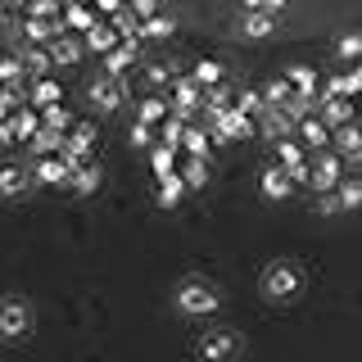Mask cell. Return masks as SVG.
<instances>
[{
	"label": "cell",
	"mask_w": 362,
	"mask_h": 362,
	"mask_svg": "<svg viewBox=\"0 0 362 362\" xmlns=\"http://www.w3.org/2000/svg\"><path fill=\"white\" fill-rule=\"evenodd\" d=\"M177 308L186 317H213L222 308V290L213 286V281H204V276H190V281L177 286Z\"/></svg>",
	"instance_id": "cell-1"
},
{
	"label": "cell",
	"mask_w": 362,
	"mask_h": 362,
	"mask_svg": "<svg viewBox=\"0 0 362 362\" xmlns=\"http://www.w3.org/2000/svg\"><path fill=\"white\" fill-rule=\"evenodd\" d=\"M258 290H263L267 303H294L299 290H303V276H299V267H290V263H272L263 272V281H258Z\"/></svg>",
	"instance_id": "cell-2"
},
{
	"label": "cell",
	"mask_w": 362,
	"mask_h": 362,
	"mask_svg": "<svg viewBox=\"0 0 362 362\" xmlns=\"http://www.w3.org/2000/svg\"><path fill=\"white\" fill-rule=\"evenodd\" d=\"M86 105L95 113H105V118H113V113L127 105V82H122V77H109V73H95L86 82Z\"/></svg>",
	"instance_id": "cell-3"
},
{
	"label": "cell",
	"mask_w": 362,
	"mask_h": 362,
	"mask_svg": "<svg viewBox=\"0 0 362 362\" xmlns=\"http://www.w3.org/2000/svg\"><path fill=\"white\" fill-rule=\"evenodd\" d=\"M349 177V168H344V154L335 150H313V181H308V190L313 195H331V190H339V181Z\"/></svg>",
	"instance_id": "cell-4"
},
{
	"label": "cell",
	"mask_w": 362,
	"mask_h": 362,
	"mask_svg": "<svg viewBox=\"0 0 362 362\" xmlns=\"http://www.w3.org/2000/svg\"><path fill=\"white\" fill-rule=\"evenodd\" d=\"M45 127V118H41V109L37 105H23L18 113H9V118H0V141L9 145V150H23V145L32 141Z\"/></svg>",
	"instance_id": "cell-5"
},
{
	"label": "cell",
	"mask_w": 362,
	"mask_h": 362,
	"mask_svg": "<svg viewBox=\"0 0 362 362\" xmlns=\"http://www.w3.org/2000/svg\"><path fill=\"white\" fill-rule=\"evenodd\" d=\"M204 90L209 86H199L195 73H177V82H173V113L177 118H186V122L199 118L204 113Z\"/></svg>",
	"instance_id": "cell-6"
},
{
	"label": "cell",
	"mask_w": 362,
	"mask_h": 362,
	"mask_svg": "<svg viewBox=\"0 0 362 362\" xmlns=\"http://www.w3.org/2000/svg\"><path fill=\"white\" fill-rule=\"evenodd\" d=\"M32 331V303L23 299V294H9L5 303H0V339H23Z\"/></svg>",
	"instance_id": "cell-7"
},
{
	"label": "cell",
	"mask_w": 362,
	"mask_h": 362,
	"mask_svg": "<svg viewBox=\"0 0 362 362\" xmlns=\"http://www.w3.org/2000/svg\"><path fill=\"white\" fill-rule=\"evenodd\" d=\"M245 349L240 331H231V326H218V331H209L199 339V358L204 362H235V354Z\"/></svg>",
	"instance_id": "cell-8"
},
{
	"label": "cell",
	"mask_w": 362,
	"mask_h": 362,
	"mask_svg": "<svg viewBox=\"0 0 362 362\" xmlns=\"http://www.w3.org/2000/svg\"><path fill=\"white\" fill-rule=\"evenodd\" d=\"M73 173H77V168L68 163L64 154L32 158V177H37V186H59V190H68V186H73Z\"/></svg>",
	"instance_id": "cell-9"
},
{
	"label": "cell",
	"mask_w": 362,
	"mask_h": 362,
	"mask_svg": "<svg viewBox=\"0 0 362 362\" xmlns=\"http://www.w3.org/2000/svg\"><path fill=\"white\" fill-rule=\"evenodd\" d=\"M95 122H77V127L73 132H68V141H64V158H68V163H73V168H82V163H90V158H95Z\"/></svg>",
	"instance_id": "cell-10"
},
{
	"label": "cell",
	"mask_w": 362,
	"mask_h": 362,
	"mask_svg": "<svg viewBox=\"0 0 362 362\" xmlns=\"http://www.w3.org/2000/svg\"><path fill=\"white\" fill-rule=\"evenodd\" d=\"M32 186H37V177H32V163H18V158H9L5 173H0V195H5V199H23Z\"/></svg>",
	"instance_id": "cell-11"
},
{
	"label": "cell",
	"mask_w": 362,
	"mask_h": 362,
	"mask_svg": "<svg viewBox=\"0 0 362 362\" xmlns=\"http://www.w3.org/2000/svg\"><path fill=\"white\" fill-rule=\"evenodd\" d=\"M294 186H299V181H294L290 168H281L276 158H272V163L263 168V177H258V190H263V199H272V204H276V199H290Z\"/></svg>",
	"instance_id": "cell-12"
},
{
	"label": "cell",
	"mask_w": 362,
	"mask_h": 362,
	"mask_svg": "<svg viewBox=\"0 0 362 362\" xmlns=\"http://www.w3.org/2000/svg\"><path fill=\"white\" fill-rule=\"evenodd\" d=\"M154 181H158V186H154V204H158V209H177V204L190 195V181H186V173H181V168H177V173L154 177Z\"/></svg>",
	"instance_id": "cell-13"
},
{
	"label": "cell",
	"mask_w": 362,
	"mask_h": 362,
	"mask_svg": "<svg viewBox=\"0 0 362 362\" xmlns=\"http://www.w3.org/2000/svg\"><path fill=\"white\" fill-rule=\"evenodd\" d=\"M136 59H141V37H127L118 45V50H109L105 54V68L100 73H109V77H127L132 68H136Z\"/></svg>",
	"instance_id": "cell-14"
},
{
	"label": "cell",
	"mask_w": 362,
	"mask_h": 362,
	"mask_svg": "<svg viewBox=\"0 0 362 362\" xmlns=\"http://www.w3.org/2000/svg\"><path fill=\"white\" fill-rule=\"evenodd\" d=\"M82 41H86V50H90V54H100V59H105V54H109V50H118V45L127 41V37H122V32L113 28V18H100Z\"/></svg>",
	"instance_id": "cell-15"
},
{
	"label": "cell",
	"mask_w": 362,
	"mask_h": 362,
	"mask_svg": "<svg viewBox=\"0 0 362 362\" xmlns=\"http://www.w3.org/2000/svg\"><path fill=\"white\" fill-rule=\"evenodd\" d=\"M23 64H28V82H37V77H54L59 73V64H54V54H50V45H23Z\"/></svg>",
	"instance_id": "cell-16"
},
{
	"label": "cell",
	"mask_w": 362,
	"mask_h": 362,
	"mask_svg": "<svg viewBox=\"0 0 362 362\" xmlns=\"http://www.w3.org/2000/svg\"><path fill=\"white\" fill-rule=\"evenodd\" d=\"M294 136H299V141L308 145V150H331V145H335V127H326V118H322V113H313V118H303V122H299V132H294Z\"/></svg>",
	"instance_id": "cell-17"
},
{
	"label": "cell",
	"mask_w": 362,
	"mask_h": 362,
	"mask_svg": "<svg viewBox=\"0 0 362 362\" xmlns=\"http://www.w3.org/2000/svg\"><path fill=\"white\" fill-rule=\"evenodd\" d=\"M286 77H290L294 95H308V100H322V73H317L313 64H290V68H286Z\"/></svg>",
	"instance_id": "cell-18"
},
{
	"label": "cell",
	"mask_w": 362,
	"mask_h": 362,
	"mask_svg": "<svg viewBox=\"0 0 362 362\" xmlns=\"http://www.w3.org/2000/svg\"><path fill=\"white\" fill-rule=\"evenodd\" d=\"M50 54H54L59 68H73V64H82V54H90V50H86V41L77 37V32H64V37L50 41Z\"/></svg>",
	"instance_id": "cell-19"
},
{
	"label": "cell",
	"mask_w": 362,
	"mask_h": 362,
	"mask_svg": "<svg viewBox=\"0 0 362 362\" xmlns=\"http://www.w3.org/2000/svg\"><path fill=\"white\" fill-rule=\"evenodd\" d=\"M326 118V127H344V122H354L358 118V100L354 95H331V100H322V109H317Z\"/></svg>",
	"instance_id": "cell-20"
},
{
	"label": "cell",
	"mask_w": 362,
	"mask_h": 362,
	"mask_svg": "<svg viewBox=\"0 0 362 362\" xmlns=\"http://www.w3.org/2000/svg\"><path fill=\"white\" fill-rule=\"evenodd\" d=\"M294 132H299V127L290 122V113H286V109H267L263 118H258V136H263V141H272V145L286 141V136H294Z\"/></svg>",
	"instance_id": "cell-21"
},
{
	"label": "cell",
	"mask_w": 362,
	"mask_h": 362,
	"mask_svg": "<svg viewBox=\"0 0 362 362\" xmlns=\"http://www.w3.org/2000/svg\"><path fill=\"white\" fill-rule=\"evenodd\" d=\"M276 14H240V23H235V32H240V37H249V41H267V37H276Z\"/></svg>",
	"instance_id": "cell-22"
},
{
	"label": "cell",
	"mask_w": 362,
	"mask_h": 362,
	"mask_svg": "<svg viewBox=\"0 0 362 362\" xmlns=\"http://www.w3.org/2000/svg\"><path fill=\"white\" fill-rule=\"evenodd\" d=\"M64 141H68V132L41 127V132L32 136L28 145H23V154H28V158H45V154H64Z\"/></svg>",
	"instance_id": "cell-23"
},
{
	"label": "cell",
	"mask_w": 362,
	"mask_h": 362,
	"mask_svg": "<svg viewBox=\"0 0 362 362\" xmlns=\"http://www.w3.org/2000/svg\"><path fill=\"white\" fill-rule=\"evenodd\" d=\"M28 105H64V86H59V77H37V82H28Z\"/></svg>",
	"instance_id": "cell-24"
},
{
	"label": "cell",
	"mask_w": 362,
	"mask_h": 362,
	"mask_svg": "<svg viewBox=\"0 0 362 362\" xmlns=\"http://www.w3.org/2000/svg\"><path fill=\"white\" fill-rule=\"evenodd\" d=\"M213 132L204 127V122H190L186 136H181V154H199V158H213Z\"/></svg>",
	"instance_id": "cell-25"
},
{
	"label": "cell",
	"mask_w": 362,
	"mask_h": 362,
	"mask_svg": "<svg viewBox=\"0 0 362 362\" xmlns=\"http://www.w3.org/2000/svg\"><path fill=\"white\" fill-rule=\"evenodd\" d=\"M100 18H105V14H100V9L90 5V0H86V5H68V9H64V23H68V32H77V37H86V32L95 28Z\"/></svg>",
	"instance_id": "cell-26"
},
{
	"label": "cell",
	"mask_w": 362,
	"mask_h": 362,
	"mask_svg": "<svg viewBox=\"0 0 362 362\" xmlns=\"http://www.w3.org/2000/svg\"><path fill=\"white\" fill-rule=\"evenodd\" d=\"M100 181H105V173H100V163L90 158V163H82V168L73 173V186H68V190H73L77 199H90V195L100 190Z\"/></svg>",
	"instance_id": "cell-27"
},
{
	"label": "cell",
	"mask_w": 362,
	"mask_h": 362,
	"mask_svg": "<svg viewBox=\"0 0 362 362\" xmlns=\"http://www.w3.org/2000/svg\"><path fill=\"white\" fill-rule=\"evenodd\" d=\"M177 32V14H168V9H158L141 23V41H168Z\"/></svg>",
	"instance_id": "cell-28"
},
{
	"label": "cell",
	"mask_w": 362,
	"mask_h": 362,
	"mask_svg": "<svg viewBox=\"0 0 362 362\" xmlns=\"http://www.w3.org/2000/svg\"><path fill=\"white\" fill-rule=\"evenodd\" d=\"M136 118L150 122V127H158L163 118H173V100H163V95H145L141 105H136Z\"/></svg>",
	"instance_id": "cell-29"
},
{
	"label": "cell",
	"mask_w": 362,
	"mask_h": 362,
	"mask_svg": "<svg viewBox=\"0 0 362 362\" xmlns=\"http://www.w3.org/2000/svg\"><path fill=\"white\" fill-rule=\"evenodd\" d=\"M235 109H245L249 118H263V113H267L272 105H267L263 86H240V90H235Z\"/></svg>",
	"instance_id": "cell-30"
},
{
	"label": "cell",
	"mask_w": 362,
	"mask_h": 362,
	"mask_svg": "<svg viewBox=\"0 0 362 362\" xmlns=\"http://www.w3.org/2000/svg\"><path fill=\"white\" fill-rule=\"evenodd\" d=\"M335 150L339 154H362V122L354 118V122H344V127H335Z\"/></svg>",
	"instance_id": "cell-31"
},
{
	"label": "cell",
	"mask_w": 362,
	"mask_h": 362,
	"mask_svg": "<svg viewBox=\"0 0 362 362\" xmlns=\"http://www.w3.org/2000/svg\"><path fill=\"white\" fill-rule=\"evenodd\" d=\"M150 168H154V177L177 173V168H181V150H177V145H154V150H150Z\"/></svg>",
	"instance_id": "cell-32"
},
{
	"label": "cell",
	"mask_w": 362,
	"mask_h": 362,
	"mask_svg": "<svg viewBox=\"0 0 362 362\" xmlns=\"http://www.w3.org/2000/svg\"><path fill=\"white\" fill-rule=\"evenodd\" d=\"M181 173H186L190 190H204V186H209V158H199V154H181Z\"/></svg>",
	"instance_id": "cell-33"
},
{
	"label": "cell",
	"mask_w": 362,
	"mask_h": 362,
	"mask_svg": "<svg viewBox=\"0 0 362 362\" xmlns=\"http://www.w3.org/2000/svg\"><path fill=\"white\" fill-rule=\"evenodd\" d=\"M41 118H45V127H54V132H73L77 122H82L68 105H45V109H41Z\"/></svg>",
	"instance_id": "cell-34"
},
{
	"label": "cell",
	"mask_w": 362,
	"mask_h": 362,
	"mask_svg": "<svg viewBox=\"0 0 362 362\" xmlns=\"http://www.w3.org/2000/svg\"><path fill=\"white\" fill-rule=\"evenodd\" d=\"M23 105H28V86H23V82H5V90H0V118L18 113Z\"/></svg>",
	"instance_id": "cell-35"
},
{
	"label": "cell",
	"mask_w": 362,
	"mask_h": 362,
	"mask_svg": "<svg viewBox=\"0 0 362 362\" xmlns=\"http://www.w3.org/2000/svg\"><path fill=\"white\" fill-rule=\"evenodd\" d=\"M263 95H267V105H272V109L290 105V100H294V86H290V77H286V73H281V77H272V82L263 86Z\"/></svg>",
	"instance_id": "cell-36"
},
{
	"label": "cell",
	"mask_w": 362,
	"mask_h": 362,
	"mask_svg": "<svg viewBox=\"0 0 362 362\" xmlns=\"http://www.w3.org/2000/svg\"><path fill=\"white\" fill-rule=\"evenodd\" d=\"M190 73H195V82H199V86H222V82H226V68H222L218 59H199L195 68H190Z\"/></svg>",
	"instance_id": "cell-37"
},
{
	"label": "cell",
	"mask_w": 362,
	"mask_h": 362,
	"mask_svg": "<svg viewBox=\"0 0 362 362\" xmlns=\"http://www.w3.org/2000/svg\"><path fill=\"white\" fill-rule=\"evenodd\" d=\"M186 127H190V122L177 118V113H173V118H163V122H158V145H177V150H181V136H186Z\"/></svg>",
	"instance_id": "cell-38"
},
{
	"label": "cell",
	"mask_w": 362,
	"mask_h": 362,
	"mask_svg": "<svg viewBox=\"0 0 362 362\" xmlns=\"http://www.w3.org/2000/svg\"><path fill=\"white\" fill-rule=\"evenodd\" d=\"M339 204H344V213H354V209H362V177H344L339 181Z\"/></svg>",
	"instance_id": "cell-39"
},
{
	"label": "cell",
	"mask_w": 362,
	"mask_h": 362,
	"mask_svg": "<svg viewBox=\"0 0 362 362\" xmlns=\"http://www.w3.org/2000/svg\"><path fill=\"white\" fill-rule=\"evenodd\" d=\"M335 59L344 64H362V32H349V37L335 41Z\"/></svg>",
	"instance_id": "cell-40"
},
{
	"label": "cell",
	"mask_w": 362,
	"mask_h": 362,
	"mask_svg": "<svg viewBox=\"0 0 362 362\" xmlns=\"http://www.w3.org/2000/svg\"><path fill=\"white\" fill-rule=\"evenodd\" d=\"M0 82H28V64H23L18 50L5 54V64H0Z\"/></svg>",
	"instance_id": "cell-41"
},
{
	"label": "cell",
	"mask_w": 362,
	"mask_h": 362,
	"mask_svg": "<svg viewBox=\"0 0 362 362\" xmlns=\"http://www.w3.org/2000/svg\"><path fill=\"white\" fill-rule=\"evenodd\" d=\"M141 73H145V82H150V86H173L181 68H173V64H145Z\"/></svg>",
	"instance_id": "cell-42"
},
{
	"label": "cell",
	"mask_w": 362,
	"mask_h": 362,
	"mask_svg": "<svg viewBox=\"0 0 362 362\" xmlns=\"http://www.w3.org/2000/svg\"><path fill=\"white\" fill-rule=\"evenodd\" d=\"M141 23H145V18L136 14L132 5H127V9H118V14H113V28H118L122 37H141Z\"/></svg>",
	"instance_id": "cell-43"
},
{
	"label": "cell",
	"mask_w": 362,
	"mask_h": 362,
	"mask_svg": "<svg viewBox=\"0 0 362 362\" xmlns=\"http://www.w3.org/2000/svg\"><path fill=\"white\" fill-rule=\"evenodd\" d=\"M240 5L249 9V14H286V9H290V0H240Z\"/></svg>",
	"instance_id": "cell-44"
},
{
	"label": "cell",
	"mask_w": 362,
	"mask_h": 362,
	"mask_svg": "<svg viewBox=\"0 0 362 362\" xmlns=\"http://www.w3.org/2000/svg\"><path fill=\"white\" fill-rule=\"evenodd\" d=\"M344 95L362 100V64H349L344 68Z\"/></svg>",
	"instance_id": "cell-45"
},
{
	"label": "cell",
	"mask_w": 362,
	"mask_h": 362,
	"mask_svg": "<svg viewBox=\"0 0 362 362\" xmlns=\"http://www.w3.org/2000/svg\"><path fill=\"white\" fill-rule=\"evenodd\" d=\"M127 5H132L141 18H150V14H158V9H163V0H127Z\"/></svg>",
	"instance_id": "cell-46"
},
{
	"label": "cell",
	"mask_w": 362,
	"mask_h": 362,
	"mask_svg": "<svg viewBox=\"0 0 362 362\" xmlns=\"http://www.w3.org/2000/svg\"><path fill=\"white\" fill-rule=\"evenodd\" d=\"M90 5H95V9H100L105 18H113L118 9H127V0H90Z\"/></svg>",
	"instance_id": "cell-47"
},
{
	"label": "cell",
	"mask_w": 362,
	"mask_h": 362,
	"mask_svg": "<svg viewBox=\"0 0 362 362\" xmlns=\"http://www.w3.org/2000/svg\"><path fill=\"white\" fill-rule=\"evenodd\" d=\"M64 5H86V0H64Z\"/></svg>",
	"instance_id": "cell-48"
},
{
	"label": "cell",
	"mask_w": 362,
	"mask_h": 362,
	"mask_svg": "<svg viewBox=\"0 0 362 362\" xmlns=\"http://www.w3.org/2000/svg\"><path fill=\"white\" fill-rule=\"evenodd\" d=\"M358 122H362V105H358Z\"/></svg>",
	"instance_id": "cell-49"
}]
</instances>
